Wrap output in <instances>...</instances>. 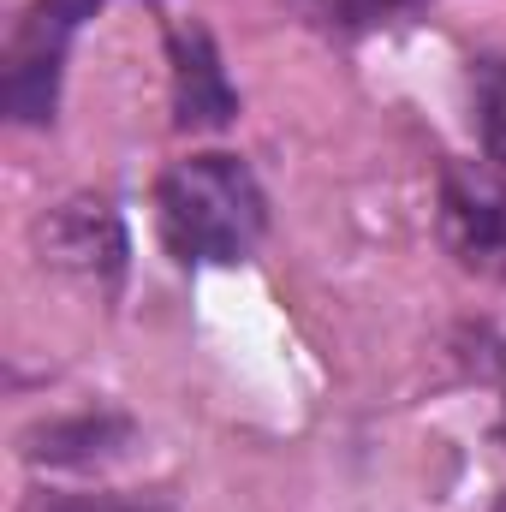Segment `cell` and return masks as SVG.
<instances>
[{
    "label": "cell",
    "instance_id": "cell-5",
    "mask_svg": "<svg viewBox=\"0 0 506 512\" xmlns=\"http://www.w3.org/2000/svg\"><path fill=\"white\" fill-rule=\"evenodd\" d=\"M173 108H179L185 131H215L239 114V96L215 60V42L197 24L173 36Z\"/></svg>",
    "mask_w": 506,
    "mask_h": 512
},
{
    "label": "cell",
    "instance_id": "cell-3",
    "mask_svg": "<svg viewBox=\"0 0 506 512\" xmlns=\"http://www.w3.org/2000/svg\"><path fill=\"white\" fill-rule=\"evenodd\" d=\"M441 239L471 274L506 280V179L489 167H447Z\"/></svg>",
    "mask_w": 506,
    "mask_h": 512
},
{
    "label": "cell",
    "instance_id": "cell-2",
    "mask_svg": "<svg viewBox=\"0 0 506 512\" xmlns=\"http://www.w3.org/2000/svg\"><path fill=\"white\" fill-rule=\"evenodd\" d=\"M102 0H36L18 30H12V48H6V114L18 126H42L54 120V102H60V60H66V42L72 30L96 12Z\"/></svg>",
    "mask_w": 506,
    "mask_h": 512
},
{
    "label": "cell",
    "instance_id": "cell-7",
    "mask_svg": "<svg viewBox=\"0 0 506 512\" xmlns=\"http://www.w3.org/2000/svg\"><path fill=\"white\" fill-rule=\"evenodd\" d=\"M423 6H429V0H298L304 18H316L322 30H340V36L399 24V18H411V12H423Z\"/></svg>",
    "mask_w": 506,
    "mask_h": 512
},
{
    "label": "cell",
    "instance_id": "cell-8",
    "mask_svg": "<svg viewBox=\"0 0 506 512\" xmlns=\"http://www.w3.org/2000/svg\"><path fill=\"white\" fill-rule=\"evenodd\" d=\"M477 131H483L489 161L506 167V60L477 66Z\"/></svg>",
    "mask_w": 506,
    "mask_h": 512
},
{
    "label": "cell",
    "instance_id": "cell-1",
    "mask_svg": "<svg viewBox=\"0 0 506 512\" xmlns=\"http://www.w3.org/2000/svg\"><path fill=\"white\" fill-rule=\"evenodd\" d=\"M155 227L185 268H221L256 251L268 203L239 155H185L155 185Z\"/></svg>",
    "mask_w": 506,
    "mask_h": 512
},
{
    "label": "cell",
    "instance_id": "cell-4",
    "mask_svg": "<svg viewBox=\"0 0 506 512\" xmlns=\"http://www.w3.org/2000/svg\"><path fill=\"white\" fill-rule=\"evenodd\" d=\"M42 251L60 268H78L90 280H114L126 262V233L108 203H66L42 221Z\"/></svg>",
    "mask_w": 506,
    "mask_h": 512
},
{
    "label": "cell",
    "instance_id": "cell-6",
    "mask_svg": "<svg viewBox=\"0 0 506 512\" xmlns=\"http://www.w3.org/2000/svg\"><path fill=\"white\" fill-rule=\"evenodd\" d=\"M131 429L120 417H72V423H48L30 435V459H48V465H96L108 453H120Z\"/></svg>",
    "mask_w": 506,
    "mask_h": 512
}]
</instances>
